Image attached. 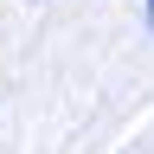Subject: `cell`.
Returning <instances> with one entry per match:
<instances>
[{
	"mask_svg": "<svg viewBox=\"0 0 154 154\" xmlns=\"http://www.w3.org/2000/svg\"><path fill=\"white\" fill-rule=\"evenodd\" d=\"M148 32H154V0H148Z\"/></svg>",
	"mask_w": 154,
	"mask_h": 154,
	"instance_id": "1",
	"label": "cell"
}]
</instances>
